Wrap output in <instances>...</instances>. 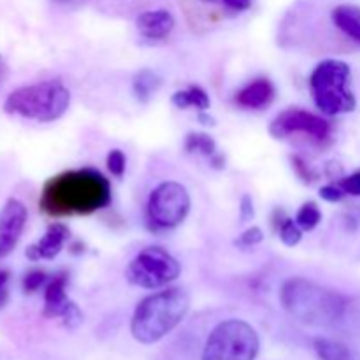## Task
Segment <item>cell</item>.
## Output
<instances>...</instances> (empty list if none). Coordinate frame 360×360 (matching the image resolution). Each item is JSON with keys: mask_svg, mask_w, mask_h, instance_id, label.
Here are the masks:
<instances>
[{"mask_svg": "<svg viewBox=\"0 0 360 360\" xmlns=\"http://www.w3.org/2000/svg\"><path fill=\"white\" fill-rule=\"evenodd\" d=\"M172 104L179 109H186V108H195L200 109V111H206L210 108L211 101L210 95L202 90L200 86H188L186 90H179L172 95Z\"/></svg>", "mask_w": 360, "mask_h": 360, "instance_id": "obj_18", "label": "cell"}, {"mask_svg": "<svg viewBox=\"0 0 360 360\" xmlns=\"http://www.w3.org/2000/svg\"><path fill=\"white\" fill-rule=\"evenodd\" d=\"M345 195L347 193L343 192V188L340 185H326L320 188V197L323 200H327V202H340Z\"/></svg>", "mask_w": 360, "mask_h": 360, "instance_id": "obj_28", "label": "cell"}, {"mask_svg": "<svg viewBox=\"0 0 360 360\" xmlns=\"http://www.w3.org/2000/svg\"><path fill=\"white\" fill-rule=\"evenodd\" d=\"M7 281H9V271H0V308L7 304V299H9Z\"/></svg>", "mask_w": 360, "mask_h": 360, "instance_id": "obj_31", "label": "cell"}, {"mask_svg": "<svg viewBox=\"0 0 360 360\" xmlns=\"http://www.w3.org/2000/svg\"><path fill=\"white\" fill-rule=\"evenodd\" d=\"M70 232L67 225L63 224H51L46 231V234L39 239L35 245H30L27 248V259L35 262V260H53L60 252H62L63 245L69 239Z\"/></svg>", "mask_w": 360, "mask_h": 360, "instance_id": "obj_11", "label": "cell"}, {"mask_svg": "<svg viewBox=\"0 0 360 360\" xmlns=\"http://www.w3.org/2000/svg\"><path fill=\"white\" fill-rule=\"evenodd\" d=\"M136 23L143 37L158 41V39H164L171 34L172 28H174V18L165 9L146 11V13L137 16Z\"/></svg>", "mask_w": 360, "mask_h": 360, "instance_id": "obj_14", "label": "cell"}, {"mask_svg": "<svg viewBox=\"0 0 360 360\" xmlns=\"http://www.w3.org/2000/svg\"><path fill=\"white\" fill-rule=\"evenodd\" d=\"M46 281H48V276H46L44 271L41 269L28 271L23 278V290L27 292V294H34V292H37L39 288L46 283Z\"/></svg>", "mask_w": 360, "mask_h": 360, "instance_id": "obj_23", "label": "cell"}, {"mask_svg": "<svg viewBox=\"0 0 360 360\" xmlns=\"http://www.w3.org/2000/svg\"><path fill=\"white\" fill-rule=\"evenodd\" d=\"M278 234H280L281 243H283L285 246H288V248H294V246H297L299 243H301L302 229L295 224V220L287 218V220L281 224V227L278 229Z\"/></svg>", "mask_w": 360, "mask_h": 360, "instance_id": "obj_21", "label": "cell"}, {"mask_svg": "<svg viewBox=\"0 0 360 360\" xmlns=\"http://www.w3.org/2000/svg\"><path fill=\"white\" fill-rule=\"evenodd\" d=\"M199 122L202 123V125H214V120L211 118V116H207L204 111L199 115Z\"/></svg>", "mask_w": 360, "mask_h": 360, "instance_id": "obj_33", "label": "cell"}, {"mask_svg": "<svg viewBox=\"0 0 360 360\" xmlns=\"http://www.w3.org/2000/svg\"><path fill=\"white\" fill-rule=\"evenodd\" d=\"M239 217H241V221H248L255 217V210H253V200L252 197L246 193L241 199V207H239Z\"/></svg>", "mask_w": 360, "mask_h": 360, "instance_id": "obj_30", "label": "cell"}, {"mask_svg": "<svg viewBox=\"0 0 360 360\" xmlns=\"http://www.w3.org/2000/svg\"><path fill=\"white\" fill-rule=\"evenodd\" d=\"M260 350L257 330L248 322L229 319L207 336L202 360H255Z\"/></svg>", "mask_w": 360, "mask_h": 360, "instance_id": "obj_6", "label": "cell"}, {"mask_svg": "<svg viewBox=\"0 0 360 360\" xmlns=\"http://www.w3.org/2000/svg\"><path fill=\"white\" fill-rule=\"evenodd\" d=\"M290 160H292V167H294V171L297 172V176L302 179V181H304V183L315 181V178H316L315 172H313L311 169L308 167V164H306V162L302 160L299 155H294V157H290Z\"/></svg>", "mask_w": 360, "mask_h": 360, "instance_id": "obj_25", "label": "cell"}, {"mask_svg": "<svg viewBox=\"0 0 360 360\" xmlns=\"http://www.w3.org/2000/svg\"><path fill=\"white\" fill-rule=\"evenodd\" d=\"M274 94V84L267 77H259L238 91L236 104L245 109H262L273 102Z\"/></svg>", "mask_w": 360, "mask_h": 360, "instance_id": "obj_12", "label": "cell"}, {"mask_svg": "<svg viewBox=\"0 0 360 360\" xmlns=\"http://www.w3.org/2000/svg\"><path fill=\"white\" fill-rule=\"evenodd\" d=\"M190 309V297L181 288L157 292L137 304L130 322L134 340L153 345L176 329Z\"/></svg>", "mask_w": 360, "mask_h": 360, "instance_id": "obj_3", "label": "cell"}, {"mask_svg": "<svg viewBox=\"0 0 360 360\" xmlns=\"http://www.w3.org/2000/svg\"><path fill=\"white\" fill-rule=\"evenodd\" d=\"M105 164H108L109 172H111L115 178H122V176L125 174L127 158H125V155H123V151H120V150L109 151L108 158H105Z\"/></svg>", "mask_w": 360, "mask_h": 360, "instance_id": "obj_22", "label": "cell"}, {"mask_svg": "<svg viewBox=\"0 0 360 360\" xmlns=\"http://www.w3.org/2000/svg\"><path fill=\"white\" fill-rule=\"evenodd\" d=\"M67 281H69V274L62 271V273H56L46 285L44 309H42V315L46 319H60L65 311L67 304L70 302L65 294Z\"/></svg>", "mask_w": 360, "mask_h": 360, "instance_id": "obj_13", "label": "cell"}, {"mask_svg": "<svg viewBox=\"0 0 360 360\" xmlns=\"http://www.w3.org/2000/svg\"><path fill=\"white\" fill-rule=\"evenodd\" d=\"M185 148L190 153H200L207 158H211L217 153V143H214V139L202 132H190L186 136Z\"/></svg>", "mask_w": 360, "mask_h": 360, "instance_id": "obj_19", "label": "cell"}, {"mask_svg": "<svg viewBox=\"0 0 360 360\" xmlns=\"http://www.w3.org/2000/svg\"><path fill=\"white\" fill-rule=\"evenodd\" d=\"M333 21L343 34L360 44V7L341 4L333 11Z\"/></svg>", "mask_w": 360, "mask_h": 360, "instance_id": "obj_15", "label": "cell"}, {"mask_svg": "<svg viewBox=\"0 0 360 360\" xmlns=\"http://www.w3.org/2000/svg\"><path fill=\"white\" fill-rule=\"evenodd\" d=\"M27 217V207L18 199H9L0 210V260L16 248Z\"/></svg>", "mask_w": 360, "mask_h": 360, "instance_id": "obj_10", "label": "cell"}, {"mask_svg": "<svg viewBox=\"0 0 360 360\" xmlns=\"http://www.w3.org/2000/svg\"><path fill=\"white\" fill-rule=\"evenodd\" d=\"M280 301L288 315L309 327L336 326L343 320L347 309L343 295L304 278H290L285 281Z\"/></svg>", "mask_w": 360, "mask_h": 360, "instance_id": "obj_2", "label": "cell"}, {"mask_svg": "<svg viewBox=\"0 0 360 360\" xmlns=\"http://www.w3.org/2000/svg\"><path fill=\"white\" fill-rule=\"evenodd\" d=\"M181 273L178 260L160 246H148L127 266L125 276L129 283L146 290L165 287Z\"/></svg>", "mask_w": 360, "mask_h": 360, "instance_id": "obj_7", "label": "cell"}, {"mask_svg": "<svg viewBox=\"0 0 360 360\" xmlns=\"http://www.w3.org/2000/svg\"><path fill=\"white\" fill-rule=\"evenodd\" d=\"M211 165H213V169H217V171H221V169H225V157L221 153H214L213 157L210 158Z\"/></svg>", "mask_w": 360, "mask_h": 360, "instance_id": "obj_32", "label": "cell"}, {"mask_svg": "<svg viewBox=\"0 0 360 360\" xmlns=\"http://www.w3.org/2000/svg\"><path fill=\"white\" fill-rule=\"evenodd\" d=\"M269 134L274 139H285L292 134H306L319 143H326L333 136V125L322 116L301 108H288L271 122Z\"/></svg>", "mask_w": 360, "mask_h": 360, "instance_id": "obj_9", "label": "cell"}, {"mask_svg": "<svg viewBox=\"0 0 360 360\" xmlns=\"http://www.w3.org/2000/svg\"><path fill=\"white\" fill-rule=\"evenodd\" d=\"M111 202V185L95 169L65 171L42 186L39 207L49 217L90 214Z\"/></svg>", "mask_w": 360, "mask_h": 360, "instance_id": "obj_1", "label": "cell"}, {"mask_svg": "<svg viewBox=\"0 0 360 360\" xmlns=\"http://www.w3.org/2000/svg\"><path fill=\"white\" fill-rule=\"evenodd\" d=\"M60 319L63 320V326L65 327H69V329H76V327H79L81 323H83V313H81V309L70 301Z\"/></svg>", "mask_w": 360, "mask_h": 360, "instance_id": "obj_24", "label": "cell"}, {"mask_svg": "<svg viewBox=\"0 0 360 360\" xmlns=\"http://www.w3.org/2000/svg\"><path fill=\"white\" fill-rule=\"evenodd\" d=\"M262 239H264L262 231H260L259 227H252V229H248V231L243 232L241 238H239L238 241H236V245L246 246V248H248V246L259 245V243L262 241Z\"/></svg>", "mask_w": 360, "mask_h": 360, "instance_id": "obj_27", "label": "cell"}, {"mask_svg": "<svg viewBox=\"0 0 360 360\" xmlns=\"http://www.w3.org/2000/svg\"><path fill=\"white\" fill-rule=\"evenodd\" d=\"M162 86V79L157 72L151 69H141L136 72L132 81L134 95L139 102H148Z\"/></svg>", "mask_w": 360, "mask_h": 360, "instance_id": "obj_17", "label": "cell"}, {"mask_svg": "<svg viewBox=\"0 0 360 360\" xmlns=\"http://www.w3.org/2000/svg\"><path fill=\"white\" fill-rule=\"evenodd\" d=\"M58 2H72V0H58Z\"/></svg>", "mask_w": 360, "mask_h": 360, "instance_id": "obj_34", "label": "cell"}, {"mask_svg": "<svg viewBox=\"0 0 360 360\" xmlns=\"http://www.w3.org/2000/svg\"><path fill=\"white\" fill-rule=\"evenodd\" d=\"M350 65L341 60H323L309 76L313 101L327 116L345 115L357 108V98L350 90Z\"/></svg>", "mask_w": 360, "mask_h": 360, "instance_id": "obj_4", "label": "cell"}, {"mask_svg": "<svg viewBox=\"0 0 360 360\" xmlns=\"http://www.w3.org/2000/svg\"><path fill=\"white\" fill-rule=\"evenodd\" d=\"M322 221V213H320L316 202H304L297 211V217H295V224L302 229V231H313L316 225Z\"/></svg>", "mask_w": 360, "mask_h": 360, "instance_id": "obj_20", "label": "cell"}, {"mask_svg": "<svg viewBox=\"0 0 360 360\" xmlns=\"http://www.w3.org/2000/svg\"><path fill=\"white\" fill-rule=\"evenodd\" d=\"M313 348L320 360H360V354H357L354 348L336 340L316 338Z\"/></svg>", "mask_w": 360, "mask_h": 360, "instance_id": "obj_16", "label": "cell"}, {"mask_svg": "<svg viewBox=\"0 0 360 360\" xmlns=\"http://www.w3.org/2000/svg\"><path fill=\"white\" fill-rule=\"evenodd\" d=\"M336 185H340L345 193L360 197V171L354 172V174L350 176H345V178H341Z\"/></svg>", "mask_w": 360, "mask_h": 360, "instance_id": "obj_26", "label": "cell"}, {"mask_svg": "<svg viewBox=\"0 0 360 360\" xmlns=\"http://www.w3.org/2000/svg\"><path fill=\"white\" fill-rule=\"evenodd\" d=\"M200 2H204V4H217V2H220L221 6H225V7H227V9L238 11V13L250 9V6H252V0H200Z\"/></svg>", "mask_w": 360, "mask_h": 360, "instance_id": "obj_29", "label": "cell"}, {"mask_svg": "<svg viewBox=\"0 0 360 360\" xmlns=\"http://www.w3.org/2000/svg\"><path fill=\"white\" fill-rule=\"evenodd\" d=\"M70 104V91L62 81L51 79L39 84L21 86L7 97L4 109L9 115H20L41 123L62 118Z\"/></svg>", "mask_w": 360, "mask_h": 360, "instance_id": "obj_5", "label": "cell"}, {"mask_svg": "<svg viewBox=\"0 0 360 360\" xmlns=\"http://www.w3.org/2000/svg\"><path fill=\"white\" fill-rule=\"evenodd\" d=\"M188 211L190 193L181 183H160L148 199V220L157 229L178 227Z\"/></svg>", "mask_w": 360, "mask_h": 360, "instance_id": "obj_8", "label": "cell"}]
</instances>
